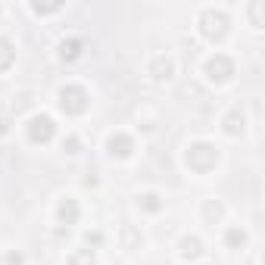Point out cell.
I'll return each mask as SVG.
<instances>
[{
    "label": "cell",
    "mask_w": 265,
    "mask_h": 265,
    "mask_svg": "<svg viewBox=\"0 0 265 265\" xmlns=\"http://www.w3.org/2000/svg\"><path fill=\"white\" fill-rule=\"evenodd\" d=\"M50 134H53V122H50L47 116L31 119V140H47Z\"/></svg>",
    "instance_id": "cell-1"
},
{
    "label": "cell",
    "mask_w": 265,
    "mask_h": 265,
    "mask_svg": "<svg viewBox=\"0 0 265 265\" xmlns=\"http://www.w3.org/2000/svg\"><path fill=\"white\" fill-rule=\"evenodd\" d=\"M156 200H159L156 194H150V197H147V209H156Z\"/></svg>",
    "instance_id": "cell-2"
}]
</instances>
